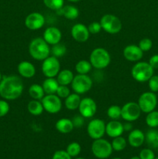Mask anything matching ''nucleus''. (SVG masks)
<instances>
[{
	"instance_id": "obj_1",
	"label": "nucleus",
	"mask_w": 158,
	"mask_h": 159,
	"mask_svg": "<svg viewBox=\"0 0 158 159\" xmlns=\"http://www.w3.org/2000/svg\"><path fill=\"white\" fill-rule=\"evenodd\" d=\"M24 89L21 78L17 75L5 76L0 81V96L6 100L20 98Z\"/></svg>"
},
{
	"instance_id": "obj_2",
	"label": "nucleus",
	"mask_w": 158,
	"mask_h": 159,
	"mask_svg": "<svg viewBox=\"0 0 158 159\" xmlns=\"http://www.w3.org/2000/svg\"><path fill=\"white\" fill-rule=\"evenodd\" d=\"M29 53L37 61H43L50 54V45L42 37L33 39L29 44Z\"/></svg>"
},
{
	"instance_id": "obj_3",
	"label": "nucleus",
	"mask_w": 158,
	"mask_h": 159,
	"mask_svg": "<svg viewBox=\"0 0 158 159\" xmlns=\"http://www.w3.org/2000/svg\"><path fill=\"white\" fill-rule=\"evenodd\" d=\"M89 61L93 68L102 70L110 65L111 55L105 48H96L90 54Z\"/></svg>"
},
{
	"instance_id": "obj_4",
	"label": "nucleus",
	"mask_w": 158,
	"mask_h": 159,
	"mask_svg": "<svg viewBox=\"0 0 158 159\" xmlns=\"http://www.w3.org/2000/svg\"><path fill=\"white\" fill-rule=\"evenodd\" d=\"M154 69L150 66L148 62L137 61L133 66L131 70L132 77L138 82H148L149 79L153 75Z\"/></svg>"
},
{
	"instance_id": "obj_5",
	"label": "nucleus",
	"mask_w": 158,
	"mask_h": 159,
	"mask_svg": "<svg viewBox=\"0 0 158 159\" xmlns=\"http://www.w3.org/2000/svg\"><path fill=\"white\" fill-rule=\"evenodd\" d=\"M91 149L93 155L99 159L109 158L113 152L111 143L104 138L94 140L91 144Z\"/></svg>"
},
{
	"instance_id": "obj_6",
	"label": "nucleus",
	"mask_w": 158,
	"mask_h": 159,
	"mask_svg": "<svg viewBox=\"0 0 158 159\" xmlns=\"http://www.w3.org/2000/svg\"><path fill=\"white\" fill-rule=\"evenodd\" d=\"M71 89L74 93L79 95L85 94L91 89L93 85V81L88 75L77 74L73 79L71 84Z\"/></svg>"
},
{
	"instance_id": "obj_7",
	"label": "nucleus",
	"mask_w": 158,
	"mask_h": 159,
	"mask_svg": "<svg viewBox=\"0 0 158 159\" xmlns=\"http://www.w3.org/2000/svg\"><path fill=\"white\" fill-rule=\"evenodd\" d=\"M102 30L110 34H116L121 31L122 23L120 19L112 14H105L100 20Z\"/></svg>"
},
{
	"instance_id": "obj_8",
	"label": "nucleus",
	"mask_w": 158,
	"mask_h": 159,
	"mask_svg": "<svg viewBox=\"0 0 158 159\" xmlns=\"http://www.w3.org/2000/svg\"><path fill=\"white\" fill-rule=\"evenodd\" d=\"M143 113H148L156 109L157 106V96L153 92H145L139 96L137 102Z\"/></svg>"
},
{
	"instance_id": "obj_9",
	"label": "nucleus",
	"mask_w": 158,
	"mask_h": 159,
	"mask_svg": "<svg viewBox=\"0 0 158 159\" xmlns=\"http://www.w3.org/2000/svg\"><path fill=\"white\" fill-rule=\"evenodd\" d=\"M41 70L46 78H55L60 71V63L58 58L49 56L43 61Z\"/></svg>"
},
{
	"instance_id": "obj_10",
	"label": "nucleus",
	"mask_w": 158,
	"mask_h": 159,
	"mask_svg": "<svg viewBox=\"0 0 158 159\" xmlns=\"http://www.w3.org/2000/svg\"><path fill=\"white\" fill-rule=\"evenodd\" d=\"M141 113L142 111L136 102H128L121 107V118L125 121L133 122L137 120Z\"/></svg>"
},
{
	"instance_id": "obj_11",
	"label": "nucleus",
	"mask_w": 158,
	"mask_h": 159,
	"mask_svg": "<svg viewBox=\"0 0 158 159\" xmlns=\"http://www.w3.org/2000/svg\"><path fill=\"white\" fill-rule=\"evenodd\" d=\"M41 102L44 111L50 114L58 113L62 109L61 99L56 94L45 95L41 99Z\"/></svg>"
},
{
	"instance_id": "obj_12",
	"label": "nucleus",
	"mask_w": 158,
	"mask_h": 159,
	"mask_svg": "<svg viewBox=\"0 0 158 159\" xmlns=\"http://www.w3.org/2000/svg\"><path fill=\"white\" fill-rule=\"evenodd\" d=\"M105 123L101 119H93L87 126V133L93 140L103 138L105 134Z\"/></svg>"
},
{
	"instance_id": "obj_13",
	"label": "nucleus",
	"mask_w": 158,
	"mask_h": 159,
	"mask_svg": "<svg viewBox=\"0 0 158 159\" xmlns=\"http://www.w3.org/2000/svg\"><path fill=\"white\" fill-rule=\"evenodd\" d=\"M79 113L85 119L91 118L97 112V104L95 101L90 97H85L81 100L78 107Z\"/></svg>"
},
{
	"instance_id": "obj_14",
	"label": "nucleus",
	"mask_w": 158,
	"mask_h": 159,
	"mask_svg": "<svg viewBox=\"0 0 158 159\" xmlns=\"http://www.w3.org/2000/svg\"><path fill=\"white\" fill-rule=\"evenodd\" d=\"M45 24V17L40 12H33L26 16L25 26L30 30H38Z\"/></svg>"
},
{
	"instance_id": "obj_15",
	"label": "nucleus",
	"mask_w": 158,
	"mask_h": 159,
	"mask_svg": "<svg viewBox=\"0 0 158 159\" xmlns=\"http://www.w3.org/2000/svg\"><path fill=\"white\" fill-rule=\"evenodd\" d=\"M71 34L72 38L78 43H85L90 37L88 26L81 23H76L71 27Z\"/></svg>"
},
{
	"instance_id": "obj_16",
	"label": "nucleus",
	"mask_w": 158,
	"mask_h": 159,
	"mask_svg": "<svg viewBox=\"0 0 158 159\" xmlns=\"http://www.w3.org/2000/svg\"><path fill=\"white\" fill-rule=\"evenodd\" d=\"M124 57L130 62L139 61L143 57V51L138 45L129 44L125 47L122 51Z\"/></svg>"
},
{
	"instance_id": "obj_17",
	"label": "nucleus",
	"mask_w": 158,
	"mask_h": 159,
	"mask_svg": "<svg viewBox=\"0 0 158 159\" xmlns=\"http://www.w3.org/2000/svg\"><path fill=\"white\" fill-rule=\"evenodd\" d=\"M43 38L49 45H54L60 43L62 38V33L55 26H50L44 30Z\"/></svg>"
},
{
	"instance_id": "obj_18",
	"label": "nucleus",
	"mask_w": 158,
	"mask_h": 159,
	"mask_svg": "<svg viewBox=\"0 0 158 159\" xmlns=\"http://www.w3.org/2000/svg\"><path fill=\"white\" fill-rule=\"evenodd\" d=\"M131 147L139 148L145 142V134L139 129H133L128 135V141Z\"/></svg>"
},
{
	"instance_id": "obj_19",
	"label": "nucleus",
	"mask_w": 158,
	"mask_h": 159,
	"mask_svg": "<svg viewBox=\"0 0 158 159\" xmlns=\"http://www.w3.org/2000/svg\"><path fill=\"white\" fill-rule=\"evenodd\" d=\"M123 126L119 120H112L107 123L105 126V134L109 138H115L116 137L122 136L123 134Z\"/></svg>"
},
{
	"instance_id": "obj_20",
	"label": "nucleus",
	"mask_w": 158,
	"mask_h": 159,
	"mask_svg": "<svg viewBox=\"0 0 158 159\" xmlns=\"http://www.w3.org/2000/svg\"><path fill=\"white\" fill-rule=\"evenodd\" d=\"M17 71L19 74L25 79H30L36 75V68L33 64L27 61H23L20 62L17 66Z\"/></svg>"
},
{
	"instance_id": "obj_21",
	"label": "nucleus",
	"mask_w": 158,
	"mask_h": 159,
	"mask_svg": "<svg viewBox=\"0 0 158 159\" xmlns=\"http://www.w3.org/2000/svg\"><path fill=\"white\" fill-rule=\"evenodd\" d=\"M56 12H57V15L62 16L64 18L70 20H76L79 16L78 9L76 6H72V5L64 6L62 8L57 9Z\"/></svg>"
},
{
	"instance_id": "obj_22",
	"label": "nucleus",
	"mask_w": 158,
	"mask_h": 159,
	"mask_svg": "<svg viewBox=\"0 0 158 159\" xmlns=\"http://www.w3.org/2000/svg\"><path fill=\"white\" fill-rule=\"evenodd\" d=\"M56 130L60 134H69L74 130V125L71 119L68 118H60L55 124Z\"/></svg>"
},
{
	"instance_id": "obj_23",
	"label": "nucleus",
	"mask_w": 158,
	"mask_h": 159,
	"mask_svg": "<svg viewBox=\"0 0 158 159\" xmlns=\"http://www.w3.org/2000/svg\"><path fill=\"white\" fill-rule=\"evenodd\" d=\"M59 85H60L55 78H46L42 84V87L46 95L56 94Z\"/></svg>"
},
{
	"instance_id": "obj_24",
	"label": "nucleus",
	"mask_w": 158,
	"mask_h": 159,
	"mask_svg": "<svg viewBox=\"0 0 158 159\" xmlns=\"http://www.w3.org/2000/svg\"><path fill=\"white\" fill-rule=\"evenodd\" d=\"M81 99L80 95L74 93H71L66 99H64V106L68 110H75L78 109Z\"/></svg>"
},
{
	"instance_id": "obj_25",
	"label": "nucleus",
	"mask_w": 158,
	"mask_h": 159,
	"mask_svg": "<svg viewBox=\"0 0 158 159\" xmlns=\"http://www.w3.org/2000/svg\"><path fill=\"white\" fill-rule=\"evenodd\" d=\"M74 75V73L69 69H64L60 71L57 75V80L59 85H69L72 82Z\"/></svg>"
},
{
	"instance_id": "obj_26",
	"label": "nucleus",
	"mask_w": 158,
	"mask_h": 159,
	"mask_svg": "<svg viewBox=\"0 0 158 159\" xmlns=\"http://www.w3.org/2000/svg\"><path fill=\"white\" fill-rule=\"evenodd\" d=\"M145 141L150 148H157L158 147V130L155 128H150L145 134Z\"/></svg>"
},
{
	"instance_id": "obj_27",
	"label": "nucleus",
	"mask_w": 158,
	"mask_h": 159,
	"mask_svg": "<svg viewBox=\"0 0 158 159\" xmlns=\"http://www.w3.org/2000/svg\"><path fill=\"white\" fill-rule=\"evenodd\" d=\"M29 96L32 98L33 99H36V100H40L43 99V96H45L44 90H43L42 85L40 84H32L29 86V90H28Z\"/></svg>"
},
{
	"instance_id": "obj_28",
	"label": "nucleus",
	"mask_w": 158,
	"mask_h": 159,
	"mask_svg": "<svg viewBox=\"0 0 158 159\" xmlns=\"http://www.w3.org/2000/svg\"><path fill=\"white\" fill-rule=\"evenodd\" d=\"M27 110L33 116H40L44 111L43 105L40 100L32 99L27 104Z\"/></svg>"
},
{
	"instance_id": "obj_29",
	"label": "nucleus",
	"mask_w": 158,
	"mask_h": 159,
	"mask_svg": "<svg viewBox=\"0 0 158 159\" xmlns=\"http://www.w3.org/2000/svg\"><path fill=\"white\" fill-rule=\"evenodd\" d=\"M91 64L90 63L89 61L86 60H81L77 62L75 65V71H77V74L81 75H88L91 71Z\"/></svg>"
},
{
	"instance_id": "obj_30",
	"label": "nucleus",
	"mask_w": 158,
	"mask_h": 159,
	"mask_svg": "<svg viewBox=\"0 0 158 159\" xmlns=\"http://www.w3.org/2000/svg\"><path fill=\"white\" fill-rule=\"evenodd\" d=\"M146 116V124L150 128H156L158 127V111L153 110L147 113Z\"/></svg>"
},
{
	"instance_id": "obj_31",
	"label": "nucleus",
	"mask_w": 158,
	"mask_h": 159,
	"mask_svg": "<svg viewBox=\"0 0 158 159\" xmlns=\"http://www.w3.org/2000/svg\"><path fill=\"white\" fill-rule=\"evenodd\" d=\"M112 147L113 151L116 152H122L126 148L127 146V141L122 136L116 137L113 138L112 141Z\"/></svg>"
},
{
	"instance_id": "obj_32",
	"label": "nucleus",
	"mask_w": 158,
	"mask_h": 159,
	"mask_svg": "<svg viewBox=\"0 0 158 159\" xmlns=\"http://www.w3.org/2000/svg\"><path fill=\"white\" fill-rule=\"evenodd\" d=\"M67 52V47L64 43H56V44L52 45V48H50V54L52 56L57 57H61L64 56Z\"/></svg>"
},
{
	"instance_id": "obj_33",
	"label": "nucleus",
	"mask_w": 158,
	"mask_h": 159,
	"mask_svg": "<svg viewBox=\"0 0 158 159\" xmlns=\"http://www.w3.org/2000/svg\"><path fill=\"white\" fill-rule=\"evenodd\" d=\"M65 151L68 152V154L71 158H75L80 155L81 152V147L79 143L74 141V142L70 143L67 146V148Z\"/></svg>"
},
{
	"instance_id": "obj_34",
	"label": "nucleus",
	"mask_w": 158,
	"mask_h": 159,
	"mask_svg": "<svg viewBox=\"0 0 158 159\" xmlns=\"http://www.w3.org/2000/svg\"><path fill=\"white\" fill-rule=\"evenodd\" d=\"M107 116L112 120H118L121 118V107L118 105L110 106L107 110Z\"/></svg>"
},
{
	"instance_id": "obj_35",
	"label": "nucleus",
	"mask_w": 158,
	"mask_h": 159,
	"mask_svg": "<svg viewBox=\"0 0 158 159\" xmlns=\"http://www.w3.org/2000/svg\"><path fill=\"white\" fill-rule=\"evenodd\" d=\"M43 2L46 7L54 11L64 6V0H43Z\"/></svg>"
},
{
	"instance_id": "obj_36",
	"label": "nucleus",
	"mask_w": 158,
	"mask_h": 159,
	"mask_svg": "<svg viewBox=\"0 0 158 159\" xmlns=\"http://www.w3.org/2000/svg\"><path fill=\"white\" fill-rule=\"evenodd\" d=\"M138 46L143 52H147L151 50L153 47V42L150 38H143L139 40Z\"/></svg>"
},
{
	"instance_id": "obj_37",
	"label": "nucleus",
	"mask_w": 158,
	"mask_h": 159,
	"mask_svg": "<svg viewBox=\"0 0 158 159\" xmlns=\"http://www.w3.org/2000/svg\"><path fill=\"white\" fill-rule=\"evenodd\" d=\"M70 94H71V91H70V89L68 88V85H60L57 92H56V95L59 96L60 99H66Z\"/></svg>"
},
{
	"instance_id": "obj_38",
	"label": "nucleus",
	"mask_w": 158,
	"mask_h": 159,
	"mask_svg": "<svg viewBox=\"0 0 158 159\" xmlns=\"http://www.w3.org/2000/svg\"><path fill=\"white\" fill-rule=\"evenodd\" d=\"M139 157L141 159H154L155 154L151 148H143L139 152Z\"/></svg>"
},
{
	"instance_id": "obj_39",
	"label": "nucleus",
	"mask_w": 158,
	"mask_h": 159,
	"mask_svg": "<svg viewBox=\"0 0 158 159\" xmlns=\"http://www.w3.org/2000/svg\"><path fill=\"white\" fill-rule=\"evenodd\" d=\"M88 29L89 30L90 34H97L101 32V30H102V27L100 22L94 21L88 25Z\"/></svg>"
},
{
	"instance_id": "obj_40",
	"label": "nucleus",
	"mask_w": 158,
	"mask_h": 159,
	"mask_svg": "<svg viewBox=\"0 0 158 159\" xmlns=\"http://www.w3.org/2000/svg\"><path fill=\"white\" fill-rule=\"evenodd\" d=\"M149 89L153 93L158 92V75H153L151 78L148 80Z\"/></svg>"
},
{
	"instance_id": "obj_41",
	"label": "nucleus",
	"mask_w": 158,
	"mask_h": 159,
	"mask_svg": "<svg viewBox=\"0 0 158 159\" xmlns=\"http://www.w3.org/2000/svg\"><path fill=\"white\" fill-rule=\"evenodd\" d=\"M85 118L84 116H82L80 113L77 115H75L71 119L74 127H75V128H81V127H83L84 124H85Z\"/></svg>"
},
{
	"instance_id": "obj_42",
	"label": "nucleus",
	"mask_w": 158,
	"mask_h": 159,
	"mask_svg": "<svg viewBox=\"0 0 158 159\" xmlns=\"http://www.w3.org/2000/svg\"><path fill=\"white\" fill-rule=\"evenodd\" d=\"M9 104L6 99H0V117L6 116L9 111Z\"/></svg>"
},
{
	"instance_id": "obj_43",
	"label": "nucleus",
	"mask_w": 158,
	"mask_h": 159,
	"mask_svg": "<svg viewBox=\"0 0 158 159\" xmlns=\"http://www.w3.org/2000/svg\"><path fill=\"white\" fill-rule=\"evenodd\" d=\"M52 159H72V158L68 155L66 151L58 150L54 152Z\"/></svg>"
},
{
	"instance_id": "obj_44",
	"label": "nucleus",
	"mask_w": 158,
	"mask_h": 159,
	"mask_svg": "<svg viewBox=\"0 0 158 159\" xmlns=\"http://www.w3.org/2000/svg\"><path fill=\"white\" fill-rule=\"evenodd\" d=\"M148 63L150 64V66L153 68V69H157L158 68V54H153L151 56L149 60Z\"/></svg>"
},
{
	"instance_id": "obj_45",
	"label": "nucleus",
	"mask_w": 158,
	"mask_h": 159,
	"mask_svg": "<svg viewBox=\"0 0 158 159\" xmlns=\"http://www.w3.org/2000/svg\"><path fill=\"white\" fill-rule=\"evenodd\" d=\"M123 126V130L124 131H131L132 130H133V125L132 124V122H129V121H125L124 124H122Z\"/></svg>"
},
{
	"instance_id": "obj_46",
	"label": "nucleus",
	"mask_w": 158,
	"mask_h": 159,
	"mask_svg": "<svg viewBox=\"0 0 158 159\" xmlns=\"http://www.w3.org/2000/svg\"><path fill=\"white\" fill-rule=\"evenodd\" d=\"M68 2H77L81 1V0H67Z\"/></svg>"
},
{
	"instance_id": "obj_47",
	"label": "nucleus",
	"mask_w": 158,
	"mask_h": 159,
	"mask_svg": "<svg viewBox=\"0 0 158 159\" xmlns=\"http://www.w3.org/2000/svg\"><path fill=\"white\" fill-rule=\"evenodd\" d=\"M130 159H141V158H139V156H133V157H132Z\"/></svg>"
},
{
	"instance_id": "obj_48",
	"label": "nucleus",
	"mask_w": 158,
	"mask_h": 159,
	"mask_svg": "<svg viewBox=\"0 0 158 159\" xmlns=\"http://www.w3.org/2000/svg\"><path fill=\"white\" fill-rule=\"evenodd\" d=\"M2 73L1 71H0V81L2 80Z\"/></svg>"
},
{
	"instance_id": "obj_49",
	"label": "nucleus",
	"mask_w": 158,
	"mask_h": 159,
	"mask_svg": "<svg viewBox=\"0 0 158 159\" xmlns=\"http://www.w3.org/2000/svg\"><path fill=\"white\" fill-rule=\"evenodd\" d=\"M75 159H85V158H76Z\"/></svg>"
},
{
	"instance_id": "obj_50",
	"label": "nucleus",
	"mask_w": 158,
	"mask_h": 159,
	"mask_svg": "<svg viewBox=\"0 0 158 159\" xmlns=\"http://www.w3.org/2000/svg\"><path fill=\"white\" fill-rule=\"evenodd\" d=\"M112 159H122V158H112Z\"/></svg>"
},
{
	"instance_id": "obj_51",
	"label": "nucleus",
	"mask_w": 158,
	"mask_h": 159,
	"mask_svg": "<svg viewBox=\"0 0 158 159\" xmlns=\"http://www.w3.org/2000/svg\"><path fill=\"white\" fill-rule=\"evenodd\" d=\"M154 159H158V157H157V158H155Z\"/></svg>"
},
{
	"instance_id": "obj_52",
	"label": "nucleus",
	"mask_w": 158,
	"mask_h": 159,
	"mask_svg": "<svg viewBox=\"0 0 158 159\" xmlns=\"http://www.w3.org/2000/svg\"><path fill=\"white\" fill-rule=\"evenodd\" d=\"M156 149H157V152H158V147H157V148H156Z\"/></svg>"
}]
</instances>
